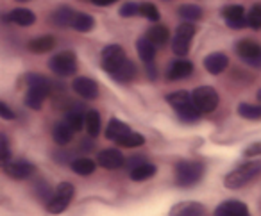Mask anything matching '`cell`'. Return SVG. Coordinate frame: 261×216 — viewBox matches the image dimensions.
<instances>
[{"label": "cell", "instance_id": "3957f363", "mask_svg": "<svg viewBox=\"0 0 261 216\" xmlns=\"http://www.w3.org/2000/svg\"><path fill=\"white\" fill-rule=\"evenodd\" d=\"M206 165L199 159H185L175 165L174 180L179 187H193L204 179Z\"/></svg>", "mask_w": 261, "mask_h": 216}, {"label": "cell", "instance_id": "2e32d148", "mask_svg": "<svg viewBox=\"0 0 261 216\" xmlns=\"http://www.w3.org/2000/svg\"><path fill=\"white\" fill-rule=\"evenodd\" d=\"M97 166H102L104 170H120L125 166V157L116 148H104L97 154Z\"/></svg>", "mask_w": 261, "mask_h": 216}, {"label": "cell", "instance_id": "d590c367", "mask_svg": "<svg viewBox=\"0 0 261 216\" xmlns=\"http://www.w3.org/2000/svg\"><path fill=\"white\" fill-rule=\"evenodd\" d=\"M247 27L254 31H261V2L252 4V8L247 11Z\"/></svg>", "mask_w": 261, "mask_h": 216}, {"label": "cell", "instance_id": "8d00e7d4", "mask_svg": "<svg viewBox=\"0 0 261 216\" xmlns=\"http://www.w3.org/2000/svg\"><path fill=\"white\" fill-rule=\"evenodd\" d=\"M34 193H36L38 200H41L43 204H47L48 200H50L52 193H54V190L50 187V184L47 182L45 179H40L34 182Z\"/></svg>", "mask_w": 261, "mask_h": 216}, {"label": "cell", "instance_id": "74e56055", "mask_svg": "<svg viewBox=\"0 0 261 216\" xmlns=\"http://www.w3.org/2000/svg\"><path fill=\"white\" fill-rule=\"evenodd\" d=\"M118 15L122 18H136V16H140V2H133V0L123 2L118 8Z\"/></svg>", "mask_w": 261, "mask_h": 216}, {"label": "cell", "instance_id": "4fadbf2b", "mask_svg": "<svg viewBox=\"0 0 261 216\" xmlns=\"http://www.w3.org/2000/svg\"><path fill=\"white\" fill-rule=\"evenodd\" d=\"M72 90L77 97H81L83 100H97L98 93H100V88L98 83L91 77L86 75H77L72 80Z\"/></svg>", "mask_w": 261, "mask_h": 216}, {"label": "cell", "instance_id": "4dcf8cb0", "mask_svg": "<svg viewBox=\"0 0 261 216\" xmlns=\"http://www.w3.org/2000/svg\"><path fill=\"white\" fill-rule=\"evenodd\" d=\"M95 16L90 15V13H75V16H73L72 20V29L77 31V33H91V31L95 29Z\"/></svg>", "mask_w": 261, "mask_h": 216}, {"label": "cell", "instance_id": "ac0fdd59", "mask_svg": "<svg viewBox=\"0 0 261 216\" xmlns=\"http://www.w3.org/2000/svg\"><path fill=\"white\" fill-rule=\"evenodd\" d=\"M213 216H250V211L245 202L236 200V198H229V200H224L215 209Z\"/></svg>", "mask_w": 261, "mask_h": 216}, {"label": "cell", "instance_id": "1f68e13d", "mask_svg": "<svg viewBox=\"0 0 261 216\" xmlns=\"http://www.w3.org/2000/svg\"><path fill=\"white\" fill-rule=\"evenodd\" d=\"M97 168V161L90 157H73L72 163H70V170L77 175H83V177H88L95 172Z\"/></svg>", "mask_w": 261, "mask_h": 216}, {"label": "cell", "instance_id": "7a4b0ae2", "mask_svg": "<svg viewBox=\"0 0 261 216\" xmlns=\"http://www.w3.org/2000/svg\"><path fill=\"white\" fill-rule=\"evenodd\" d=\"M165 100L167 104L174 109V113L177 115V118L182 123H195L200 120V113L197 111V107L193 105L192 93L186 90H177L170 91V93L165 95Z\"/></svg>", "mask_w": 261, "mask_h": 216}, {"label": "cell", "instance_id": "ba28073f", "mask_svg": "<svg viewBox=\"0 0 261 216\" xmlns=\"http://www.w3.org/2000/svg\"><path fill=\"white\" fill-rule=\"evenodd\" d=\"M192 100L200 115H210L220 104V95L213 86L204 84V86H199L192 91Z\"/></svg>", "mask_w": 261, "mask_h": 216}, {"label": "cell", "instance_id": "ab89813d", "mask_svg": "<svg viewBox=\"0 0 261 216\" xmlns=\"http://www.w3.org/2000/svg\"><path fill=\"white\" fill-rule=\"evenodd\" d=\"M243 155L247 159H256L261 155V141H256V143H250L249 147L243 150Z\"/></svg>", "mask_w": 261, "mask_h": 216}, {"label": "cell", "instance_id": "30bf717a", "mask_svg": "<svg viewBox=\"0 0 261 216\" xmlns=\"http://www.w3.org/2000/svg\"><path fill=\"white\" fill-rule=\"evenodd\" d=\"M127 59L129 58H127L122 45L109 43V45H106L100 52V68L104 70L108 75H111V73H115Z\"/></svg>", "mask_w": 261, "mask_h": 216}, {"label": "cell", "instance_id": "60d3db41", "mask_svg": "<svg viewBox=\"0 0 261 216\" xmlns=\"http://www.w3.org/2000/svg\"><path fill=\"white\" fill-rule=\"evenodd\" d=\"M0 118L2 120H15L16 118V113L13 111L4 100H0Z\"/></svg>", "mask_w": 261, "mask_h": 216}, {"label": "cell", "instance_id": "484cf974", "mask_svg": "<svg viewBox=\"0 0 261 216\" xmlns=\"http://www.w3.org/2000/svg\"><path fill=\"white\" fill-rule=\"evenodd\" d=\"M109 77L118 84H129L138 77V68H136V65L130 61V59H127V61L123 63V65L120 66L115 73H111Z\"/></svg>", "mask_w": 261, "mask_h": 216}, {"label": "cell", "instance_id": "5bb4252c", "mask_svg": "<svg viewBox=\"0 0 261 216\" xmlns=\"http://www.w3.org/2000/svg\"><path fill=\"white\" fill-rule=\"evenodd\" d=\"M193 72H195V65L190 59L179 58L168 63L165 77H167V80H185L188 77H192Z\"/></svg>", "mask_w": 261, "mask_h": 216}, {"label": "cell", "instance_id": "ffe728a7", "mask_svg": "<svg viewBox=\"0 0 261 216\" xmlns=\"http://www.w3.org/2000/svg\"><path fill=\"white\" fill-rule=\"evenodd\" d=\"M56 48V38L52 34H40V36L33 38V40L27 43V50L31 54H36V56H41V54H48Z\"/></svg>", "mask_w": 261, "mask_h": 216}, {"label": "cell", "instance_id": "6da1fadb", "mask_svg": "<svg viewBox=\"0 0 261 216\" xmlns=\"http://www.w3.org/2000/svg\"><path fill=\"white\" fill-rule=\"evenodd\" d=\"M25 84H27V91H25V97H23V104H25V107L33 109V111H40L43 102L52 93L50 79L45 77L43 73L31 72L25 75Z\"/></svg>", "mask_w": 261, "mask_h": 216}, {"label": "cell", "instance_id": "5b68a950", "mask_svg": "<svg viewBox=\"0 0 261 216\" xmlns=\"http://www.w3.org/2000/svg\"><path fill=\"white\" fill-rule=\"evenodd\" d=\"M48 70L54 73L56 77H75L77 70H79V63H77V54L73 50H61L56 52L50 59H48Z\"/></svg>", "mask_w": 261, "mask_h": 216}, {"label": "cell", "instance_id": "9a60e30c", "mask_svg": "<svg viewBox=\"0 0 261 216\" xmlns=\"http://www.w3.org/2000/svg\"><path fill=\"white\" fill-rule=\"evenodd\" d=\"M0 18H2L4 23H13V25H18V27H33L36 23L38 16L36 13L27 8H15L9 13H6V15H2Z\"/></svg>", "mask_w": 261, "mask_h": 216}, {"label": "cell", "instance_id": "f1b7e54d", "mask_svg": "<svg viewBox=\"0 0 261 216\" xmlns=\"http://www.w3.org/2000/svg\"><path fill=\"white\" fill-rule=\"evenodd\" d=\"M177 16L182 22H200L204 18V9L199 4H181L177 8Z\"/></svg>", "mask_w": 261, "mask_h": 216}, {"label": "cell", "instance_id": "e575fe53", "mask_svg": "<svg viewBox=\"0 0 261 216\" xmlns=\"http://www.w3.org/2000/svg\"><path fill=\"white\" fill-rule=\"evenodd\" d=\"M143 145H145V136H143V134H140V132H136V130H130V132L127 134L122 141H120L118 147H122V148H138V147H143Z\"/></svg>", "mask_w": 261, "mask_h": 216}, {"label": "cell", "instance_id": "8992f818", "mask_svg": "<svg viewBox=\"0 0 261 216\" xmlns=\"http://www.w3.org/2000/svg\"><path fill=\"white\" fill-rule=\"evenodd\" d=\"M197 36V25L192 22H181L172 36V52L177 58H186L192 50L193 40Z\"/></svg>", "mask_w": 261, "mask_h": 216}, {"label": "cell", "instance_id": "83f0119b", "mask_svg": "<svg viewBox=\"0 0 261 216\" xmlns=\"http://www.w3.org/2000/svg\"><path fill=\"white\" fill-rule=\"evenodd\" d=\"M156 173H158L156 165H152V163H149V161L142 163V165H138V166H135V168L129 170L130 180H135V182H143V180H149V179H152Z\"/></svg>", "mask_w": 261, "mask_h": 216}, {"label": "cell", "instance_id": "277c9868", "mask_svg": "<svg viewBox=\"0 0 261 216\" xmlns=\"http://www.w3.org/2000/svg\"><path fill=\"white\" fill-rule=\"evenodd\" d=\"M261 175V161H245L224 177V186L227 190H240L250 184Z\"/></svg>", "mask_w": 261, "mask_h": 216}, {"label": "cell", "instance_id": "ee69618b", "mask_svg": "<svg viewBox=\"0 0 261 216\" xmlns=\"http://www.w3.org/2000/svg\"><path fill=\"white\" fill-rule=\"evenodd\" d=\"M125 163H127V166H129V170H130V168H135V166L142 165V163H145V157H142V155H133V157L125 159Z\"/></svg>", "mask_w": 261, "mask_h": 216}, {"label": "cell", "instance_id": "603a6c76", "mask_svg": "<svg viewBox=\"0 0 261 216\" xmlns=\"http://www.w3.org/2000/svg\"><path fill=\"white\" fill-rule=\"evenodd\" d=\"M130 130L133 129H130L125 122H122V120H118V118H111V122L106 127V138H108L109 141H113V143L118 145Z\"/></svg>", "mask_w": 261, "mask_h": 216}, {"label": "cell", "instance_id": "7402d4cb", "mask_svg": "<svg viewBox=\"0 0 261 216\" xmlns=\"http://www.w3.org/2000/svg\"><path fill=\"white\" fill-rule=\"evenodd\" d=\"M75 9L70 8V6L63 4V6H58L54 11L50 13V22L52 25L59 27V29H66V27L72 25V20L75 16Z\"/></svg>", "mask_w": 261, "mask_h": 216}, {"label": "cell", "instance_id": "52a82bcc", "mask_svg": "<svg viewBox=\"0 0 261 216\" xmlns=\"http://www.w3.org/2000/svg\"><path fill=\"white\" fill-rule=\"evenodd\" d=\"M73 197H75V187H73V184L59 182L58 186H56L54 193H52L50 200L45 204V209H47L50 214H61V212H65L66 209L70 207Z\"/></svg>", "mask_w": 261, "mask_h": 216}, {"label": "cell", "instance_id": "d6a6232c", "mask_svg": "<svg viewBox=\"0 0 261 216\" xmlns=\"http://www.w3.org/2000/svg\"><path fill=\"white\" fill-rule=\"evenodd\" d=\"M140 16H142V18H145L147 22H150V23L161 22L160 8H158L154 2H149V0H145V2H140Z\"/></svg>", "mask_w": 261, "mask_h": 216}, {"label": "cell", "instance_id": "d6986e66", "mask_svg": "<svg viewBox=\"0 0 261 216\" xmlns=\"http://www.w3.org/2000/svg\"><path fill=\"white\" fill-rule=\"evenodd\" d=\"M168 216H206V207L200 202L195 200H185L175 204L170 209Z\"/></svg>", "mask_w": 261, "mask_h": 216}, {"label": "cell", "instance_id": "8fae6325", "mask_svg": "<svg viewBox=\"0 0 261 216\" xmlns=\"http://www.w3.org/2000/svg\"><path fill=\"white\" fill-rule=\"evenodd\" d=\"M2 168H4L6 175L11 177V179H15V180L31 179V177L36 173V165L25 157H16V159L11 157Z\"/></svg>", "mask_w": 261, "mask_h": 216}, {"label": "cell", "instance_id": "f6af8a7d", "mask_svg": "<svg viewBox=\"0 0 261 216\" xmlns=\"http://www.w3.org/2000/svg\"><path fill=\"white\" fill-rule=\"evenodd\" d=\"M91 4L97 6V8H109V6L116 4V2H120V0H90Z\"/></svg>", "mask_w": 261, "mask_h": 216}, {"label": "cell", "instance_id": "bcb514c9", "mask_svg": "<svg viewBox=\"0 0 261 216\" xmlns=\"http://www.w3.org/2000/svg\"><path fill=\"white\" fill-rule=\"evenodd\" d=\"M256 98H257V102H259V104H261V88H259V90H257V93H256Z\"/></svg>", "mask_w": 261, "mask_h": 216}, {"label": "cell", "instance_id": "e0dca14e", "mask_svg": "<svg viewBox=\"0 0 261 216\" xmlns=\"http://www.w3.org/2000/svg\"><path fill=\"white\" fill-rule=\"evenodd\" d=\"M202 65H204V70H206L210 75L217 77L229 68V58L224 52H211V54H207L206 58H204Z\"/></svg>", "mask_w": 261, "mask_h": 216}, {"label": "cell", "instance_id": "44dd1931", "mask_svg": "<svg viewBox=\"0 0 261 216\" xmlns=\"http://www.w3.org/2000/svg\"><path fill=\"white\" fill-rule=\"evenodd\" d=\"M143 36H145L149 41H152L158 48H161V47H165L168 41H170L172 33H170V29H168L167 25H163V23L158 22V23H152V25L145 31V34H143Z\"/></svg>", "mask_w": 261, "mask_h": 216}, {"label": "cell", "instance_id": "7dc6e473", "mask_svg": "<svg viewBox=\"0 0 261 216\" xmlns=\"http://www.w3.org/2000/svg\"><path fill=\"white\" fill-rule=\"evenodd\" d=\"M15 2H18V4H27V2H31V0H15Z\"/></svg>", "mask_w": 261, "mask_h": 216}, {"label": "cell", "instance_id": "d4e9b609", "mask_svg": "<svg viewBox=\"0 0 261 216\" xmlns=\"http://www.w3.org/2000/svg\"><path fill=\"white\" fill-rule=\"evenodd\" d=\"M73 129L68 125V123L63 120V122H56L54 127H52V140L58 147H65V145H70L73 140Z\"/></svg>", "mask_w": 261, "mask_h": 216}, {"label": "cell", "instance_id": "b9f144b4", "mask_svg": "<svg viewBox=\"0 0 261 216\" xmlns=\"http://www.w3.org/2000/svg\"><path fill=\"white\" fill-rule=\"evenodd\" d=\"M145 72H147V77H149L150 80H156L158 75H160V72H158V68H156V63H147Z\"/></svg>", "mask_w": 261, "mask_h": 216}, {"label": "cell", "instance_id": "7c38bea8", "mask_svg": "<svg viewBox=\"0 0 261 216\" xmlns=\"http://www.w3.org/2000/svg\"><path fill=\"white\" fill-rule=\"evenodd\" d=\"M220 16L225 25L232 31H242L247 27V13L242 4H227L220 9Z\"/></svg>", "mask_w": 261, "mask_h": 216}, {"label": "cell", "instance_id": "f546056e", "mask_svg": "<svg viewBox=\"0 0 261 216\" xmlns=\"http://www.w3.org/2000/svg\"><path fill=\"white\" fill-rule=\"evenodd\" d=\"M84 129H86V134L90 138H97L102 130V118L100 113L95 111V109H90L84 115Z\"/></svg>", "mask_w": 261, "mask_h": 216}, {"label": "cell", "instance_id": "c3c4849f", "mask_svg": "<svg viewBox=\"0 0 261 216\" xmlns=\"http://www.w3.org/2000/svg\"><path fill=\"white\" fill-rule=\"evenodd\" d=\"M161 2H172V0H161Z\"/></svg>", "mask_w": 261, "mask_h": 216}, {"label": "cell", "instance_id": "836d02e7", "mask_svg": "<svg viewBox=\"0 0 261 216\" xmlns=\"http://www.w3.org/2000/svg\"><path fill=\"white\" fill-rule=\"evenodd\" d=\"M238 115L250 122H257L261 120V104H249V102H242L238 105Z\"/></svg>", "mask_w": 261, "mask_h": 216}, {"label": "cell", "instance_id": "7bdbcfd3", "mask_svg": "<svg viewBox=\"0 0 261 216\" xmlns=\"http://www.w3.org/2000/svg\"><path fill=\"white\" fill-rule=\"evenodd\" d=\"M93 140H95V138H90V136H88L86 140L81 141V145H79V152H91V148L95 147Z\"/></svg>", "mask_w": 261, "mask_h": 216}, {"label": "cell", "instance_id": "4316f807", "mask_svg": "<svg viewBox=\"0 0 261 216\" xmlns=\"http://www.w3.org/2000/svg\"><path fill=\"white\" fill-rule=\"evenodd\" d=\"M136 54H138L140 61H142L143 65L154 63V59H156V56H158V47L152 41L147 40L145 36H142L136 40Z\"/></svg>", "mask_w": 261, "mask_h": 216}, {"label": "cell", "instance_id": "9c48e42d", "mask_svg": "<svg viewBox=\"0 0 261 216\" xmlns=\"http://www.w3.org/2000/svg\"><path fill=\"white\" fill-rule=\"evenodd\" d=\"M234 52L240 61L254 70H261V43L249 38H243L234 43Z\"/></svg>", "mask_w": 261, "mask_h": 216}, {"label": "cell", "instance_id": "cb8c5ba5", "mask_svg": "<svg viewBox=\"0 0 261 216\" xmlns=\"http://www.w3.org/2000/svg\"><path fill=\"white\" fill-rule=\"evenodd\" d=\"M88 109H84L83 104H72L65 115V122L73 129V132H79L84 129V115Z\"/></svg>", "mask_w": 261, "mask_h": 216}, {"label": "cell", "instance_id": "f35d334b", "mask_svg": "<svg viewBox=\"0 0 261 216\" xmlns=\"http://www.w3.org/2000/svg\"><path fill=\"white\" fill-rule=\"evenodd\" d=\"M9 159H11V143L4 132H0V166H4Z\"/></svg>", "mask_w": 261, "mask_h": 216}]
</instances>
